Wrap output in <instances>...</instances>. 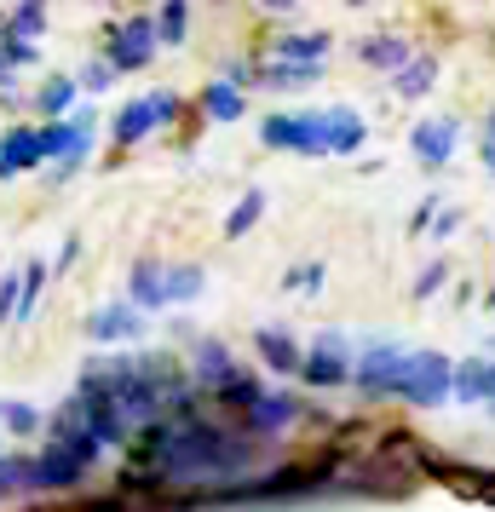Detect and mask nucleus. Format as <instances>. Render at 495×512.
<instances>
[{
	"label": "nucleus",
	"instance_id": "nucleus-1",
	"mask_svg": "<svg viewBox=\"0 0 495 512\" xmlns=\"http://www.w3.org/2000/svg\"><path fill=\"white\" fill-rule=\"evenodd\" d=\"M144 461L156 478H173V484H208V478H236L254 466V443L236 438V432H219L208 420L179 415V420H156L150 438H144Z\"/></svg>",
	"mask_w": 495,
	"mask_h": 512
},
{
	"label": "nucleus",
	"instance_id": "nucleus-2",
	"mask_svg": "<svg viewBox=\"0 0 495 512\" xmlns=\"http://www.w3.org/2000/svg\"><path fill=\"white\" fill-rule=\"evenodd\" d=\"M449 392H455V369H449V357H438V351H409L403 380H398L403 403H415V409H438Z\"/></svg>",
	"mask_w": 495,
	"mask_h": 512
},
{
	"label": "nucleus",
	"instance_id": "nucleus-3",
	"mask_svg": "<svg viewBox=\"0 0 495 512\" xmlns=\"http://www.w3.org/2000/svg\"><path fill=\"white\" fill-rule=\"evenodd\" d=\"M260 139L271 150H300V156H334L329 144V110H311V116H271L260 127Z\"/></svg>",
	"mask_w": 495,
	"mask_h": 512
},
{
	"label": "nucleus",
	"instance_id": "nucleus-4",
	"mask_svg": "<svg viewBox=\"0 0 495 512\" xmlns=\"http://www.w3.org/2000/svg\"><path fill=\"white\" fill-rule=\"evenodd\" d=\"M403 363H409V351H398V346H369V351L352 363V380L363 386V392H398Z\"/></svg>",
	"mask_w": 495,
	"mask_h": 512
},
{
	"label": "nucleus",
	"instance_id": "nucleus-5",
	"mask_svg": "<svg viewBox=\"0 0 495 512\" xmlns=\"http://www.w3.org/2000/svg\"><path fill=\"white\" fill-rule=\"evenodd\" d=\"M81 478H87V461L70 455V449H58V443H52L47 455L29 461V489H70V484H81Z\"/></svg>",
	"mask_w": 495,
	"mask_h": 512
},
{
	"label": "nucleus",
	"instance_id": "nucleus-6",
	"mask_svg": "<svg viewBox=\"0 0 495 512\" xmlns=\"http://www.w3.org/2000/svg\"><path fill=\"white\" fill-rule=\"evenodd\" d=\"M173 110H179V98H173V93H156V98H139V104H127V110L116 116V139H121V144H139L144 133H150V127H162Z\"/></svg>",
	"mask_w": 495,
	"mask_h": 512
},
{
	"label": "nucleus",
	"instance_id": "nucleus-7",
	"mask_svg": "<svg viewBox=\"0 0 495 512\" xmlns=\"http://www.w3.org/2000/svg\"><path fill=\"white\" fill-rule=\"evenodd\" d=\"M150 52H156V24H150V18H127V24L116 29L110 64H116V70H144Z\"/></svg>",
	"mask_w": 495,
	"mask_h": 512
},
{
	"label": "nucleus",
	"instance_id": "nucleus-8",
	"mask_svg": "<svg viewBox=\"0 0 495 512\" xmlns=\"http://www.w3.org/2000/svg\"><path fill=\"white\" fill-rule=\"evenodd\" d=\"M311 386H340V380H352V363H346V340L340 334H323L317 346H311L306 369H300Z\"/></svg>",
	"mask_w": 495,
	"mask_h": 512
},
{
	"label": "nucleus",
	"instance_id": "nucleus-9",
	"mask_svg": "<svg viewBox=\"0 0 495 512\" xmlns=\"http://www.w3.org/2000/svg\"><path fill=\"white\" fill-rule=\"evenodd\" d=\"M47 162V150H41V133H29V127H12L6 139H0V179H12V173H24V167Z\"/></svg>",
	"mask_w": 495,
	"mask_h": 512
},
{
	"label": "nucleus",
	"instance_id": "nucleus-10",
	"mask_svg": "<svg viewBox=\"0 0 495 512\" xmlns=\"http://www.w3.org/2000/svg\"><path fill=\"white\" fill-rule=\"evenodd\" d=\"M254 346H260V357H265V369L271 374H300L306 369V357H300V346H294V334H283V328H260Z\"/></svg>",
	"mask_w": 495,
	"mask_h": 512
},
{
	"label": "nucleus",
	"instance_id": "nucleus-11",
	"mask_svg": "<svg viewBox=\"0 0 495 512\" xmlns=\"http://www.w3.org/2000/svg\"><path fill=\"white\" fill-rule=\"evenodd\" d=\"M455 139H461L455 121H421V127H415V156H421L426 167H444L449 156H455Z\"/></svg>",
	"mask_w": 495,
	"mask_h": 512
},
{
	"label": "nucleus",
	"instance_id": "nucleus-12",
	"mask_svg": "<svg viewBox=\"0 0 495 512\" xmlns=\"http://www.w3.org/2000/svg\"><path fill=\"white\" fill-rule=\"evenodd\" d=\"M139 328H144L139 323V305H104L93 323H87V334H93V340H133Z\"/></svg>",
	"mask_w": 495,
	"mask_h": 512
},
{
	"label": "nucleus",
	"instance_id": "nucleus-13",
	"mask_svg": "<svg viewBox=\"0 0 495 512\" xmlns=\"http://www.w3.org/2000/svg\"><path fill=\"white\" fill-rule=\"evenodd\" d=\"M196 380H208V386H219V392L236 380L231 351L219 346V340H196Z\"/></svg>",
	"mask_w": 495,
	"mask_h": 512
},
{
	"label": "nucleus",
	"instance_id": "nucleus-14",
	"mask_svg": "<svg viewBox=\"0 0 495 512\" xmlns=\"http://www.w3.org/2000/svg\"><path fill=\"white\" fill-rule=\"evenodd\" d=\"M300 415V403H294V397H260V403H254V409H248V426H254V432H265V438H271V432H283L288 420Z\"/></svg>",
	"mask_w": 495,
	"mask_h": 512
},
{
	"label": "nucleus",
	"instance_id": "nucleus-15",
	"mask_svg": "<svg viewBox=\"0 0 495 512\" xmlns=\"http://www.w3.org/2000/svg\"><path fill=\"white\" fill-rule=\"evenodd\" d=\"M363 133H369V127H363V116H357V110H346V104H334V110H329V144H334V156H352L357 144H363Z\"/></svg>",
	"mask_w": 495,
	"mask_h": 512
},
{
	"label": "nucleus",
	"instance_id": "nucleus-16",
	"mask_svg": "<svg viewBox=\"0 0 495 512\" xmlns=\"http://www.w3.org/2000/svg\"><path fill=\"white\" fill-rule=\"evenodd\" d=\"M490 392H495V363H461V369H455V397L490 403Z\"/></svg>",
	"mask_w": 495,
	"mask_h": 512
},
{
	"label": "nucleus",
	"instance_id": "nucleus-17",
	"mask_svg": "<svg viewBox=\"0 0 495 512\" xmlns=\"http://www.w3.org/2000/svg\"><path fill=\"white\" fill-rule=\"evenodd\" d=\"M127 288H133V305H150V311H156V305H167V271H162V265H150V259L133 271V282H127Z\"/></svg>",
	"mask_w": 495,
	"mask_h": 512
},
{
	"label": "nucleus",
	"instance_id": "nucleus-18",
	"mask_svg": "<svg viewBox=\"0 0 495 512\" xmlns=\"http://www.w3.org/2000/svg\"><path fill=\"white\" fill-rule=\"evenodd\" d=\"M363 64H375V70H392L398 75L409 64V47H403L398 35H375V41H363Z\"/></svg>",
	"mask_w": 495,
	"mask_h": 512
},
{
	"label": "nucleus",
	"instance_id": "nucleus-19",
	"mask_svg": "<svg viewBox=\"0 0 495 512\" xmlns=\"http://www.w3.org/2000/svg\"><path fill=\"white\" fill-rule=\"evenodd\" d=\"M432 75H438L432 58H409V64L398 70V93L403 98H426V93H432Z\"/></svg>",
	"mask_w": 495,
	"mask_h": 512
},
{
	"label": "nucleus",
	"instance_id": "nucleus-20",
	"mask_svg": "<svg viewBox=\"0 0 495 512\" xmlns=\"http://www.w3.org/2000/svg\"><path fill=\"white\" fill-rule=\"evenodd\" d=\"M277 52L294 58V64H306V70H317V58L329 52V35H288V41H277Z\"/></svg>",
	"mask_w": 495,
	"mask_h": 512
},
{
	"label": "nucleus",
	"instance_id": "nucleus-21",
	"mask_svg": "<svg viewBox=\"0 0 495 512\" xmlns=\"http://www.w3.org/2000/svg\"><path fill=\"white\" fill-rule=\"evenodd\" d=\"M202 104H208L213 121H236V116H242V93H236L231 81H213L208 93H202Z\"/></svg>",
	"mask_w": 495,
	"mask_h": 512
},
{
	"label": "nucleus",
	"instance_id": "nucleus-22",
	"mask_svg": "<svg viewBox=\"0 0 495 512\" xmlns=\"http://www.w3.org/2000/svg\"><path fill=\"white\" fill-rule=\"evenodd\" d=\"M260 213H265V190H248V196L231 208V219H225V236H248Z\"/></svg>",
	"mask_w": 495,
	"mask_h": 512
},
{
	"label": "nucleus",
	"instance_id": "nucleus-23",
	"mask_svg": "<svg viewBox=\"0 0 495 512\" xmlns=\"http://www.w3.org/2000/svg\"><path fill=\"white\" fill-rule=\"evenodd\" d=\"M196 294H202V271H196V265L167 271V305H173V300H196Z\"/></svg>",
	"mask_w": 495,
	"mask_h": 512
},
{
	"label": "nucleus",
	"instance_id": "nucleus-24",
	"mask_svg": "<svg viewBox=\"0 0 495 512\" xmlns=\"http://www.w3.org/2000/svg\"><path fill=\"white\" fill-rule=\"evenodd\" d=\"M70 98H75V81H70V75H58V81L41 87V110H47V116H64V110H70Z\"/></svg>",
	"mask_w": 495,
	"mask_h": 512
},
{
	"label": "nucleus",
	"instance_id": "nucleus-25",
	"mask_svg": "<svg viewBox=\"0 0 495 512\" xmlns=\"http://www.w3.org/2000/svg\"><path fill=\"white\" fill-rule=\"evenodd\" d=\"M41 282H47V265H29L24 288H18V317H29V311H35V300H41Z\"/></svg>",
	"mask_w": 495,
	"mask_h": 512
},
{
	"label": "nucleus",
	"instance_id": "nucleus-26",
	"mask_svg": "<svg viewBox=\"0 0 495 512\" xmlns=\"http://www.w3.org/2000/svg\"><path fill=\"white\" fill-rule=\"evenodd\" d=\"M41 24H47V12H41V6H18V12H12V24H6V35L29 41V35H35Z\"/></svg>",
	"mask_w": 495,
	"mask_h": 512
},
{
	"label": "nucleus",
	"instance_id": "nucleus-27",
	"mask_svg": "<svg viewBox=\"0 0 495 512\" xmlns=\"http://www.w3.org/2000/svg\"><path fill=\"white\" fill-rule=\"evenodd\" d=\"M0 420H6L12 432H35V426H41V415H35L29 403H0Z\"/></svg>",
	"mask_w": 495,
	"mask_h": 512
},
{
	"label": "nucleus",
	"instance_id": "nucleus-28",
	"mask_svg": "<svg viewBox=\"0 0 495 512\" xmlns=\"http://www.w3.org/2000/svg\"><path fill=\"white\" fill-rule=\"evenodd\" d=\"M156 35H162V41H179V35H185V6H179V0H173V6H162Z\"/></svg>",
	"mask_w": 495,
	"mask_h": 512
},
{
	"label": "nucleus",
	"instance_id": "nucleus-29",
	"mask_svg": "<svg viewBox=\"0 0 495 512\" xmlns=\"http://www.w3.org/2000/svg\"><path fill=\"white\" fill-rule=\"evenodd\" d=\"M288 288H323V265H300V271H288Z\"/></svg>",
	"mask_w": 495,
	"mask_h": 512
},
{
	"label": "nucleus",
	"instance_id": "nucleus-30",
	"mask_svg": "<svg viewBox=\"0 0 495 512\" xmlns=\"http://www.w3.org/2000/svg\"><path fill=\"white\" fill-rule=\"evenodd\" d=\"M110 75H116V64H110V58H104V64H87V75H81V87H110Z\"/></svg>",
	"mask_w": 495,
	"mask_h": 512
},
{
	"label": "nucleus",
	"instance_id": "nucleus-31",
	"mask_svg": "<svg viewBox=\"0 0 495 512\" xmlns=\"http://www.w3.org/2000/svg\"><path fill=\"white\" fill-rule=\"evenodd\" d=\"M438 282H444V265H432V271H426V277L415 282V294H421V300H426V294H432V288H438Z\"/></svg>",
	"mask_w": 495,
	"mask_h": 512
},
{
	"label": "nucleus",
	"instance_id": "nucleus-32",
	"mask_svg": "<svg viewBox=\"0 0 495 512\" xmlns=\"http://www.w3.org/2000/svg\"><path fill=\"white\" fill-rule=\"evenodd\" d=\"M484 162L495 167V121H490V139H484Z\"/></svg>",
	"mask_w": 495,
	"mask_h": 512
},
{
	"label": "nucleus",
	"instance_id": "nucleus-33",
	"mask_svg": "<svg viewBox=\"0 0 495 512\" xmlns=\"http://www.w3.org/2000/svg\"><path fill=\"white\" fill-rule=\"evenodd\" d=\"M484 409H490V415H495V392H490V403H484Z\"/></svg>",
	"mask_w": 495,
	"mask_h": 512
},
{
	"label": "nucleus",
	"instance_id": "nucleus-34",
	"mask_svg": "<svg viewBox=\"0 0 495 512\" xmlns=\"http://www.w3.org/2000/svg\"><path fill=\"white\" fill-rule=\"evenodd\" d=\"M0 81H6V64H0Z\"/></svg>",
	"mask_w": 495,
	"mask_h": 512
},
{
	"label": "nucleus",
	"instance_id": "nucleus-35",
	"mask_svg": "<svg viewBox=\"0 0 495 512\" xmlns=\"http://www.w3.org/2000/svg\"><path fill=\"white\" fill-rule=\"evenodd\" d=\"M0 495H6V484H0Z\"/></svg>",
	"mask_w": 495,
	"mask_h": 512
}]
</instances>
